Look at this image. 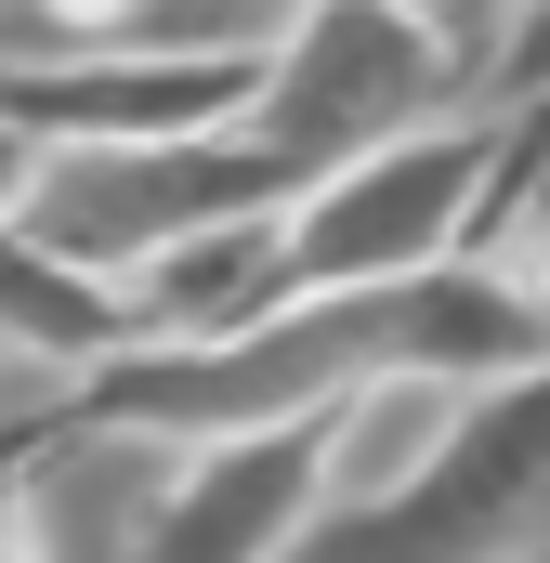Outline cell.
Wrapping results in <instances>:
<instances>
[{
    "mask_svg": "<svg viewBox=\"0 0 550 563\" xmlns=\"http://www.w3.org/2000/svg\"><path fill=\"white\" fill-rule=\"evenodd\" d=\"M485 66H498V13H354V0L288 13L250 132L301 184H328V170H354V157H381L407 132L485 119Z\"/></svg>",
    "mask_w": 550,
    "mask_h": 563,
    "instance_id": "1",
    "label": "cell"
},
{
    "mask_svg": "<svg viewBox=\"0 0 550 563\" xmlns=\"http://www.w3.org/2000/svg\"><path fill=\"white\" fill-rule=\"evenodd\" d=\"M288 197H301V170L237 119V132H197V144H79V157H40L13 236H26L40 263H66L79 288L119 301V288L157 276L170 250L237 236V223H275Z\"/></svg>",
    "mask_w": 550,
    "mask_h": 563,
    "instance_id": "2",
    "label": "cell"
},
{
    "mask_svg": "<svg viewBox=\"0 0 550 563\" xmlns=\"http://www.w3.org/2000/svg\"><path fill=\"white\" fill-rule=\"evenodd\" d=\"M498 184H512V132L498 119H446V132H407L328 184L288 197V276L301 288H419L459 276L498 223Z\"/></svg>",
    "mask_w": 550,
    "mask_h": 563,
    "instance_id": "3",
    "label": "cell"
},
{
    "mask_svg": "<svg viewBox=\"0 0 550 563\" xmlns=\"http://www.w3.org/2000/svg\"><path fill=\"white\" fill-rule=\"evenodd\" d=\"M288 563H550V367L498 380L407 498L315 525Z\"/></svg>",
    "mask_w": 550,
    "mask_h": 563,
    "instance_id": "4",
    "label": "cell"
},
{
    "mask_svg": "<svg viewBox=\"0 0 550 563\" xmlns=\"http://www.w3.org/2000/svg\"><path fill=\"white\" fill-rule=\"evenodd\" d=\"M301 538H315V432L184 445L170 511H157V563H288Z\"/></svg>",
    "mask_w": 550,
    "mask_h": 563,
    "instance_id": "5",
    "label": "cell"
},
{
    "mask_svg": "<svg viewBox=\"0 0 550 563\" xmlns=\"http://www.w3.org/2000/svg\"><path fill=\"white\" fill-rule=\"evenodd\" d=\"M485 394H498V380H432V367H407V380H367L354 407H328V420H315V525H354V511L407 498Z\"/></svg>",
    "mask_w": 550,
    "mask_h": 563,
    "instance_id": "6",
    "label": "cell"
},
{
    "mask_svg": "<svg viewBox=\"0 0 550 563\" xmlns=\"http://www.w3.org/2000/svg\"><path fill=\"white\" fill-rule=\"evenodd\" d=\"M485 119H550V13H498V66H485Z\"/></svg>",
    "mask_w": 550,
    "mask_h": 563,
    "instance_id": "7",
    "label": "cell"
},
{
    "mask_svg": "<svg viewBox=\"0 0 550 563\" xmlns=\"http://www.w3.org/2000/svg\"><path fill=\"white\" fill-rule=\"evenodd\" d=\"M26 184H40V144H26V132H0V223L26 210Z\"/></svg>",
    "mask_w": 550,
    "mask_h": 563,
    "instance_id": "8",
    "label": "cell"
}]
</instances>
